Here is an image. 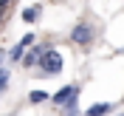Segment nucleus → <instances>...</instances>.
Listing matches in <instances>:
<instances>
[{
	"mask_svg": "<svg viewBox=\"0 0 124 116\" xmlns=\"http://www.w3.org/2000/svg\"><path fill=\"white\" fill-rule=\"evenodd\" d=\"M37 68H39V77H56L62 71V54L56 48H48L42 54V60L37 62Z\"/></svg>",
	"mask_w": 124,
	"mask_h": 116,
	"instance_id": "nucleus-1",
	"label": "nucleus"
},
{
	"mask_svg": "<svg viewBox=\"0 0 124 116\" xmlns=\"http://www.w3.org/2000/svg\"><path fill=\"white\" fill-rule=\"evenodd\" d=\"M93 37H96V28H93L90 23H79L70 28V40L76 43V45H90Z\"/></svg>",
	"mask_w": 124,
	"mask_h": 116,
	"instance_id": "nucleus-2",
	"label": "nucleus"
},
{
	"mask_svg": "<svg viewBox=\"0 0 124 116\" xmlns=\"http://www.w3.org/2000/svg\"><path fill=\"white\" fill-rule=\"evenodd\" d=\"M76 93H79V88H76V85H62L59 91L51 96V99H54V105H59V108H62V105H68L70 99H76Z\"/></svg>",
	"mask_w": 124,
	"mask_h": 116,
	"instance_id": "nucleus-3",
	"label": "nucleus"
},
{
	"mask_svg": "<svg viewBox=\"0 0 124 116\" xmlns=\"http://www.w3.org/2000/svg\"><path fill=\"white\" fill-rule=\"evenodd\" d=\"M31 43H34V34H25V37L20 40V43H17V45L11 48V51H8L6 57H8V60H11V62H20V60H23V54H25V48H28Z\"/></svg>",
	"mask_w": 124,
	"mask_h": 116,
	"instance_id": "nucleus-4",
	"label": "nucleus"
},
{
	"mask_svg": "<svg viewBox=\"0 0 124 116\" xmlns=\"http://www.w3.org/2000/svg\"><path fill=\"white\" fill-rule=\"evenodd\" d=\"M48 48H51V45H34L31 51H25V54H23V60H20V62H23L25 68H31V65H37V62L42 60V54H45Z\"/></svg>",
	"mask_w": 124,
	"mask_h": 116,
	"instance_id": "nucleus-5",
	"label": "nucleus"
},
{
	"mask_svg": "<svg viewBox=\"0 0 124 116\" xmlns=\"http://www.w3.org/2000/svg\"><path fill=\"white\" fill-rule=\"evenodd\" d=\"M110 110H113V105H110V102H99V105L87 108V113H85V116H107Z\"/></svg>",
	"mask_w": 124,
	"mask_h": 116,
	"instance_id": "nucleus-6",
	"label": "nucleus"
},
{
	"mask_svg": "<svg viewBox=\"0 0 124 116\" xmlns=\"http://www.w3.org/2000/svg\"><path fill=\"white\" fill-rule=\"evenodd\" d=\"M39 14H42V6H31V9H25V11H23V20H25V23H37Z\"/></svg>",
	"mask_w": 124,
	"mask_h": 116,
	"instance_id": "nucleus-7",
	"label": "nucleus"
},
{
	"mask_svg": "<svg viewBox=\"0 0 124 116\" xmlns=\"http://www.w3.org/2000/svg\"><path fill=\"white\" fill-rule=\"evenodd\" d=\"M48 96H51L48 91H31V93H28V102H31V105H42Z\"/></svg>",
	"mask_w": 124,
	"mask_h": 116,
	"instance_id": "nucleus-8",
	"label": "nucleus"
},
{
	"mask_svg": "<svg viewBox=\"0 0 124 116\" xmlns=\"http://www.w3.org/2000/svg\"><path fill=\"white\" fill-rule=\"evenodd\" d=\"M62 116H79V108H76V99H70L68 105H62Z\"/></svg>",
	"mask_w": 124,
	"mask_h": 116,
	"instance_id": "nucleus-9",
	"label": "nucleus"
},
{
	"mask_svg": "<svg viewBox=\"0 0 124 116\" xmlns=\"http://www.w3.org/2000/svg\"><path fill=\"white\" fill-rule=\"evenodd\" d=\"M6 85H8V71L0 68V91H6Z\"/></svg>",
	"mask_w": 124,
	"mask_h": 116,
	"instance_id": "nucleus-10",
	"label": "nucleus"
},
{
	"mask_svg": "<svg viewBox=\"0 0 124 116\" xmlns=\"http://www.w3.org/2000/svg\"><path fill=\"white\" fill-rule=\"evenodd\" d=\"M8 3H11V0H0V14H3V11L8 9Z\"/></svg>",
	"mask_w": 124,
	"mask_h": 116,
	"instance_id": "nucleus-11",
	"label": "nucleus"
},
{
	"mask_svg": "<svg viewBox=\"0 0 124 116\" xmlns=\"http://www.w3.org/2000/svg\"><path fill=\"white\" fill-rule=\"evenodd\" d=\"M3 62H6V51H0V68H3Z\"/></svg>",
	"mask_w": 124,
	"mask_h": 116,
	"instance_id": "nucleus-12",
	"label": "nucleus"
},
{
	"mask_svg": "<svg viewBox=\"0 0 124 116\" xmlns=\"http://www.w3.org/2000/svg\"><path fill=\"white\" fill-rule=\"evenodd\" d=\"M0 20H3V14H0Z\"/></svg>",
	"mask_w": 124,
	"mask_h": 116,
	"instance_id": "nucleus-13",
	"label": "nucleus"
}]
</instances>
